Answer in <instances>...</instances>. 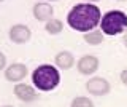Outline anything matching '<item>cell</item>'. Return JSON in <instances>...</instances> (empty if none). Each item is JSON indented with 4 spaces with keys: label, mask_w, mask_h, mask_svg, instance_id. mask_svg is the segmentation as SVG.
Here are the masks:
<instances>
[{
    "label": "cell",
    "mask_w": 127,
    "mask_h": 107,
    "mask_svg": "<svg viewBox=\"0 0 127 107\" xmlns=\"http://www.w3.org/2000/svg\"><path fill=\"white\" fill-rule=\"evenodd\" d=\"M32 14L37 21H43V22H48L49 19H53V14H54V6L48 2H37L32 8Z\"/></svg>",
    "instance_id": "9c48e42d"
},
{
    "label": "cell",
    "mask_w": 127,
    "mask_h": 107,
    "mask_svg": "<svg viewBox=\"0 0 127 107\" xmlns=\"http://www.w3.org/2000/svg\"><path fill=\"white\" fill-rule=\"evenodd\" d=\"M84 2H87V3H95V2H100V0H84Z\"/></svg>",
    "instance_id": "e0dca14e"
},
{
    "label": "cell",
    "mask_w": 127,
    "mask_h": 107,
    "mask_svg": "<svg viewBox=\"0 0 127 107\" xmlns=\"http://www.w3.org/2000/svg\"><path fill=\"white\" fill-rule=\"evenodd\" d=\"M3 107H13V106H3Z\"/></svg>",
    "instance_id": "ffe728a7"
},
{
    "label": "cell",
    "mask_w": 127,
    "mask_h": 107,
    "mask_svg": "<svg viewBox=\"0 0 127 107\" xmlns=\"http://www.w3.org/2000/svg\"><path fill=\"white\" fill-rule=\"evenodd\" d=\"M38 2H48V3H51V2H57V0H38Z\"/></svg>",
    "instance_id": "ac0fdd59"
},
{
    "label": "cell",
    "mask_w": 127,
    "mask_h": 107,
    "mask_svg": "<svg viewBox=\"0 0 127 107\" xmlns=\"http://www.w3.org/2000/svg\"><path fill=\"white\" fill-rule=\"evenodd\" d=\"M45 30L49 35H59L64 30V22L61 21V19L53 18V19H49V21L45 24Z\"/></svg>",
    "instance_id": "7c38bea8"
},
{
    "label": "cell",
    "mask_w": 127,
    "mask_h": 107,
    "mask_svg": "<svg viewBox=\"0 0 127 107\" xmlns=\"http://www.w3.org/2000/svg\"><path fill=\"white\" fill-rule=\"evenodd\" d=\"M70 107H94V102L87 96H76L71 99Z\"/></svg>",
    "instance_id": "4fadbf2b"
},
{
    "label": "cell",
    "mask_w": 127,
    "mask_h": 107,
    "mask_svg": "<svg viewBox=\"0 0 127 107\" xmlns=\"http://www.w3.org/2000/svg\"><path fill=\"white\" fill-rule=\"evenodd\" d=\"M86 91L92 96H106L111 91V85L103 77H91L86 82Z\"/></svg>",
    "instance_id": "277c9868"
},
{
    "label": "cell",
    "mask_w": 127,
    "mask_h": 107,
    "mask_svg": "<svg viewBox=\"0 0 127 107\" xmlns=\"http://www.w3.org/2000/svg\"><path fill=\"white\" fill-rule=\"evenodd\" d=\"M118 2H127V0H118Z\"/></svg>",
    "instance_id": "d6986e66"
},
{
    "label": "cell",
    "mask_w": 127,
    "mask_h": 107,
    "mask_svg": "<svg viewBox=\"0 0 127 107\" xmlns=\"http://www.w3.org/2000/svg\"><path fill=\"white\" fill-rule=\"evenodd\" d=\"M119 78H121L122 85H126V86H127V69H124V70L121 72V75H119Z\"/></svg>",
    "instance_id": "9a60e30c"
},
{
    "label": "cell",
    "mask_w": 127,
    "mask_h": 107,
    "mask_svg": "<svg viewBox=\"0 0 127 107\" xmlns=\"http://www.w3.org/2000/svg\"><path fill=\"white\" fill-rule=\"evenodd\" d=\"M103 38H105V34L102 32V30H91V32L84 34V42L87 45H92V46H97L103 43Z\"/></svg>",
    "instance_id": "8fae6325"
},
{
    "label": "cell",
    "mask_w": 127,
    "mask_h": 107,
    "mask_svg": "<svg viewBox=\"0 0 127 107\" xmlns=\"http://www.w3.org/2000/svg\"><path fill=\"white\" fill-rule=\"evenodd\" d=\"M100 30L108 37L124 34L127 30V14L121 10H110L102 16Z\"/></svg>",
    "instance_id": "3957f363"
},
{
    "label": "cell",
    "mask_w": 127,
    "mask_h": 107,
    "mask_svg": "<svg viewBox=\"0 0 127 107\" xmlns=\"http://www.w3.org/2000/svg\"><path fill=\"white\" fill-rule=\"evenodd\" d=\"M27 66L22 62H13L5 69V78L11 83H21L27 77Z\"/></svg>",
    "instance_id": "ba28073f"
},
{
    "label": "cell",
    "mask_w": 127,
    "mask_h": 107,
    "mask_svg": "<svg viewBox=\"0 0 127 107\" xmlns=\"http://www.w3.org/2000/svg\"><path fill=\"white\" fill-rule=\"evenodd\" d=\"M0 2H3V0H0Z\"/></svg>",
    "instance_id": "44dd1931"
},
{
    "label": "cell",
    "mask_w": 127,
    "mask_h": 107,
    "mask_svg": "<svg viewBox=\"0 0 127 107\" xmlns=\"http://www.w3.org/2000/svg\"><path fill=\"white\" fill-rule=\"evenodd\" d=\"M13 91H14V96L22 102H33L38 99L37 88L29 85V83H16Z\"/></svg>",
    "instance_id": "52a82bcc"
},
{
    "label": "cell",
    "mask_w": 127,
    "mask_h": 107,
    "mask_svg": "<svg viewBox=\"0 0 127 107\" xmlns=\"http://www.w3.org/2000/svg\"><path fill=\"white\" fill-rule=\"evenodd\" d=\"M32 83L38 91H53L61 83V72L56 66L41 64L32 72Z\"/></svg>",
    "instance_id": "7a4b0ae2"
},
{
    "label": "cell",
    "mask_w": 127,
    "mask_h": 107,
    "mask_svg": "<svg viewBox=\"0 0 127 107\" xmlns=\"http://www.w3.org/2000/svg\"><path fill=\"white\" fill-rule=\"evenodd\" d=\"M54 62H56V67H57V69H62V70H68L76 64L73 53H71V51H67V50L59 51L54 56Z\"/></svg>",
    "instance_id": "30bf717a"
},
{
    "label": "cell",
    "mask_w": 127,
    "mask_h": 107,
    "mask_svg": "<svg viewBox=\"0 0 127 107\" xmlns=\"http://www.w3.org/2000/svg\"><path fill=\"white\" fill-rule=\"evenodd\" d=\"M6 69V56L0 51V70H5Z\"/></svg>",
    "instance_id": "5bb4252c"
},
{
    "label": "cell",
    "mask_w": 127,
    "mask_h": 107,
    "mask_svg": "<svg viewBox=\"0 0 127 107\" xmlns=\"http://www.w3.org/2000/svg\"><path fill=\"white\" fill-rule=\"evenodd\" d=\"M8 37L16 45H22V43H27L32 38V30L26 24H14L8 30Z\"/></svg>",
    "instance_id": "8992f818"
},
{
    "label": "cell",
    "mask_w": 127,
    "mask_h": 107,
    "mask_svg": "<svg viewBox=\"0 0 127 107\" xmlns=\"http://www.w3.org/2000/svg\"><path fill=\"white\" fill-rule=\"evenodd\" d=\"M100 21H102L100 8L87 2L76 3L67 14V24L73 30L81 34H87L94 30L97 26H100Z\"/></svg>",
    "instance_id": "6da1fadb"
},
{
    "label": "cell",
    "mask_w": 127,
    "mask_h": 107,
    "mask_svg": "<svg viewBox=\"0 0 127 107\" xmlns=\"http://www.w3.org/2000/svg\"><path fill=\"white\" fill-rule=\"evenodd\" d=\"M122 43H124V46L127 48V30L124 32V35H122Z\"/></svg>",
    "instance_id": "2e32d148"
},
{
    "label": "cell",
    "mask_w": 127,
    "mask_h": 107,
    "mask_svg": "<svg viewBox=\"0 0 127 107\" xmlns=\"http://www.w3.org/2000/svg\"><path fill=\"white\" fill-rule=\"evenodd\" d=\"M100 67V61L94 54H84L76 61V70L81 75H94Z\"/></svg>",
    "instance_id": "5b68a950"
}]
</instances>
